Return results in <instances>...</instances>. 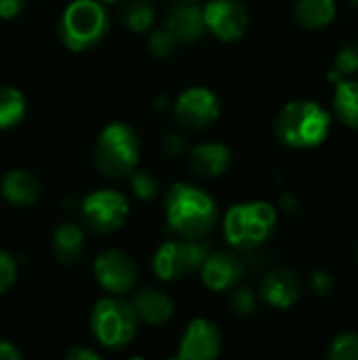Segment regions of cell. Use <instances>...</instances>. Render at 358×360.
<instances>
[{
    "instance_id": "obj_1",
    "label": "cell",
    "mask_w": 358,
    "mask_h": 360,
    "mask_svg": "<svg viewBox=\"0 0 358 360\" xmlns=\"http://www.w3.org/2000/svg\"><path fill=\"white\" fill-rule=\"evenodd\" d=\"M165 215L169 228L186 240H200L217 221L215 200L200 188L175 184L165 196Z\"/></svg>"
},
{
    "instance_id": "obj_2",
    "label": "cell",
    "mask_w": 358,
    "mask_h": 360,
    "mask_svg": "<svg viewBox=\"0 0 358 360\" xmlns=\"http://www.w3.org/2000/svg\"><path fill=\"white\" fill-rule=\"evenodd\" d=\"M331 118L314 101L298 99L287 103L276 116L274 129L285 146L291 148H314L329 135Z\"/></svg>"
},
{
    "instance_id": "obj_3",
    "label": "cell",
    "mask_w": 358,
    "mask_h": 360,
    "mask_svg": "<svg viewBox=\"0 0 358 360\" xmlns=\"http://www.w3.org/2000/svg\"><path fill=\"white\" fill-rule=\"evenodd\" d=\"M274 226L276 209L262 200L234 205L224 219L226 240L241 251L260 247L274 232Z\"/></svg>"
},
{
    "instance_id": "obj_4",
    "label": "cell",
    "mask_w": 358,
    "mask_h": 360,
    "mask_svg": "<svg viewBox=\"0 0 358 360\" xmlns=\"http://www.w3.org/2000/svg\"><path fill=\"white\" fill-rule=\"evenodd\" d=\"M108 32V13L99 0H72L61 19L59 36L70 51L95 46Z\"/></svg>"
},
{
    "instance_id": "obj_5",
    "label": "cell",
    "mask_w": 358,
    "mask_h": 360,
    "mask_svg": "<svg viewBox=\"0 0 358 360\" xmlns=\"http://www.w3.org/2000/svg\"><path fill=\"white\" fill-rule=\"evenodd\" d=\"M139 160V137L127 122L108 124L95 143V165L108 177L131 175Z\"/></svg>"
},
{
    "instance_id": "obj_6",
    "label": "cell",
    "mask_w": 358,
    "mask_h": 360,
    "mask_svg": "<svg viewBox=\"0 0 358 360\" xmlns=\"http://www.w3.org/2000/svg\"><path fill=\"white\" fill-rule=\"evenodd\" d=\"M137 314L129 302L103 297L91 314V329L106 348H124L135 338Z\"/></svg>"
},
{
    "instance_id": "obj_7",
    "label": "cell",
    "mask_w": 358,
    "mask_h": 360,
    "mask_svg": "<svg viewBox=\"0 0 358 360\" xmlns=\"http://www.w3.org/2000/svg\"><path fill=\"white\" fill-rule=\"evenodd\" d=\"M209 245L198 240H173L158 247L152 268L160 281H177L186 272H192L203 266L209 255Z\"/></svg>"
},
{
    "instance_id": "obj_8",
    "label": "cell",
    "mask_w": 358,
    "mask_h": 360,
    "mask_svg": "<svg viewBox=\"0 0 358 360\" xmlns=\"http://www.w3.org/2000/svg\"><path fill=\"white\" fill-rule=\"evenodd\" d=\"M80 213L89 230L97 234H110L122 228L127 221L129 202L116 190H97L82 200Z\"/></svg>"
},
{
    "instance_id": "obj_9",
    "label": "cell",
    "mask_w": 358,
    "mask_h": 360,
    "mask_svg": "<svg viewBox=\"0 0 358 360\" xmlns=\"http://www.w3.org/2000/svg\"><path fill=\"white\" fill-rule=\"evenodd\" d=\"M173 116L186 129H207L219 116V101L213 91L205 86H192L175 99Z\"/></svg>"
},
{
    "instance_id": "obj_10",
    "label": "cell",
    "mask_w": 358,
    "mask_h": 360,
    "mask_svg": "<svg viewBox=\"0 0 358 360\" xmlns=\"http://www.w3.org/2000/svg\"><path fill=\"white\" fill-rule=\"evenodd\" d=\"M95 278L110 293H129L137 283L135 262L118 249H108L95 259Z\"/></svg>"
},
{
    "instance_id": "obj_11",
    "label": "cell",
    "mask_w": 358,
    "mask_h": 360,
    "mask_svg": "<svg viewBox=\"0 0 358 360\" xmlns=\"http://www.w3.org/2000/svg\"><path fill=\"white\" fill-rule=\"evenodd\" d=\"M203 15L207 30L224 42L238 40L249 25V15L241 0H211Z\"/></svg>"
},
{
    "instance_id": "obj_12",
    "label": "cell",
    "mask_w": 358,
    "mask_h": 360,
    "mask_svg": "<svg viewBox=\"0 0 358 360\" xmlns=\"http://www.w3.org/2000/svg\"><path fill=\"white\" fill-rule=\"evenodd\" d=\"M222 350V333L207 319H194L179 344V360H213Z\"/></svg>"
},
{
    "instance_id": "obj_13",
    "label": "cell",
    "mask_w": 358,
    "mask_h": 360,
    "mask_svg": "<svg viewBox=\"0 0 358 360\" xmlns=\"http://www.w3.org/2000/svg\"><path fill=\"white\" fill-rule=\"evenodd\" d=\"M245 274V264L232 253H209L200 266V276L207 289L226 291L234 287Z\"/></svg>"
},
{
    "instance_id": "obj_14",
    "label": "cell",
    "mask_w": 358,
    "mask_h": 360,
    "mask_svg": "<svg viewBox=\"0 0 358 360\" xmlns=\"http://www.w3.org/2000/svg\"><path fill=\"white\" fill-rule=\"evenodd\" d=\"M165 27L177 38V42H198L207 30L203 8L194 2H181L169 11Z\"/></svg>"
},
{
    "instance_id": "obj_15",
    "label": "cell",
    "mask_w": 358,
    "mask_h": 360,
    "mask_svg": "<svg viewBox=\"0 0 358 360\" xmlns=\"http://www.w3.org/2000/svg\"><path fill=\"white\" fill-rule=\"evenodd\" d=\"M262 297L268 306L285 310L295 304L300 297V278L291 270H272L262 283Z\"/></svg>"
},
{
    "instance_id": "obj_16",
    "label": "cell",
    "mask_w": 358,
    "mask_h": 360,
    "mask_svg": "<svg viewBox=\"0 0 358 360\" xmlns=\"http://www.w3.org/2000/svg\"><path fill=\"white\" fill-rule=\"evenodd\" d=\"M230 160H232V154L224 143L196 146V148H192V152L188 156L190 169L203 177H217V175L226 173V169L230 167Z\"/></svg>"
},
{
    "instance_id": "obj_17",
    "label": "cell",
    "mask_w": 358,
    "mask_h": 360,
    "mask_svg": "<svg viewBox=\"0 0 358 360\" xmlns=\"http://www.w3.org/2000/svg\"><path fill=\"white\" fill-rule=\"evenodd\" d=\"M133 310L150 325H165L173 316V302L158 289H143L133 297Z\"/></svg>"
},
{
    "instance_id": "obj_18",
    "label": "cell",
    "mask_w": 358,
    "mask_h": 360,
    "mask_svg": "<svg viewBox=\"0 0 358 360\" xmlns=\"http://www.w3.org/2000/svg\"><path fill=\"white\" fill-rule=\"evenodd\" d=\"M2 194L13 205H32L40 196V181L34 173L17 169L2 179Z\"/></svg>"
},
{
    "instance_id": "obj_19",
    "label": "cell",
    "mask_w": 358,
    "mask_h": 360,
    "mask_svg": "<svg viewBox=\"0 0 358 360\" xmlns=\"http://www.w3.org/2000/svg\"><path fill=\"white\" fill-rule=\"evenodd\" d=\"M53 251L59 264H76L84 251V234L76 224H61L53 234Z\"/></svg>"
},
{
    "instance_id": "obj_20",
    "label": "cell",
    "mask_w": 358,
    "mask_h": 360,
    "mask_svg": "<svg viewBox=\"0 0 358 360\" xmlns=\"http://www.w3.org/2000/svg\"><path fill=\"white\" fill-rule=\"evenodd\" d=\"M295 17L308 30L325 27L335 17V0H298Z\"/></svg>"
},
{
    "instance_id": "obj_21",
    "label": "cell",
    "mask_w": 358,
    "mask_h": 360,
    "mask_svg": "<svg viewBox=\"0 0 358 360\" xmlns=\"http://www.w3.org/2000/svg\"><path fill=\"white\" fill-rule=\"evenodd\" d=\"M335 112L340 120L352 129H358V80H340L335 99H333Z\"/></svg>"
},
{
    "instance_id": "obj_22",
    "label": "cell",
    "mask_w": 358,
    "mask_h": 360,
    "mask_svg": "<svg viewBox=\"0 0 358 360\" xmlns=\"http://www.w3.org/2000/svg\"><path fill=\"white\" fill-rule=\"evenodd\" d=\"M25 116V97L15 86H0V129L19 124Z\"/></svg>"
},
{
    "instance_id": "obj_23",
    "label": "cell",
    "mask_w": 358,
    "mask_h": 360,
    "mask_svg": "<svg viewBox=\"0 0 358 360\" xmlns=\"http://www.w3.org/2000/svg\"><path fill=\"white\" fill-rule=\"evenodd\" d=\"M154 19H156V11H154V4L148 2V0H131L122 8V21L133 32H146V30H150L152 23H154Z\"/></svg>"
},
{
    "instance_id": "obj_24",
    "label": "cell",
    "mask_w": 358,
    "mask_h": 360,
    "mask_svg": "<svg viewBox=\"0 0 358 360\" xmlns=\"http://www.w3.org/2000/svg\"><path fill=\"white\" fill-rule=\"evenodd\" d=\"M331 360H358V335L357 333H342L333 340L329 354Z\"/></svg>"
},
{
    "instance_id": "obj_25",
    "label": "cell",
    "mask_w": 358,
    "mask_h": 360,
    "mask_svg": "<svg viewBox=\"0 0 358 360\" xmlns=\"http://www.w3.org/2000/svg\"><path fill=\"white\" fill-rule=\"evenodd\" d=\"M177 38L167 30V27H162V30H156L152 36H150V40H148V49H150V53L154 55V57H158V59H167L175 49H177Z\"/></svg>"
},
{
    "instance_id": "obj_26",
    "label": "cell",
    "mask_w": 358,
    "mask_h": 360,
    "mask_svg": "<svg viewBox=\"0 0 358 360\" xmlns=\"http://www.w3.org/2000/svg\"><path fill=\"white\" fill-rule=\"evenodd\" d=\"M358 70V40H352L342 46V51L335 57V72L342 76L354 74Z\"/></svg>"
},
{
    "instance_id": "obj_27",
    "label": "cell",
    "mask_w": 358,
    "mask_h": 360,
    "mask_svg": "<svg viewBox=\"0 0 358 360\" xmlns=\"http://www.w3.org/2000/svg\"><path fill=\"white\" fill-rule=\"evenodd\" d=\"M131 188H133V192H135V196L137 198H141V200H150V198H154V194H156V190H158V184H156V179L150 175V173H131Z\"/></svg>"
},
{
    "instance_id": "obj_28",
    "label": "cell",
    "mask_w": 358,
    "mask_h": 360,
    "mask_svg": "<svg viewBox=\"0 0 358 360\" xmlns=\"http://www.w3.org/2000/svg\"><path fill=\"white\" fill-rule=\"evenodd\" d=\"M17 278V262L11 253L0 251V293L8 291Z\"/></svg>"
},
{
    "instance_id": "obj_29",
    "label": "cell",
    "mask_w": 358,
    "mask_h": 360,
    "mask_svg": "<svg viewBox=\"0 0 358 360\" xmlns=\"http://www.w3.org/2000/svg\"><path fill=\"white\" fill-rule=\"evenodd\" d=\"M232 306L238 314L243 316H249L253 314L255 310V297H253V291L251 289H238L234 295H232Z\"/></svg>"
},
{
    "instance_id": "obj_30",
    "label": "cell",
    "mask_w": 358,
    "mask_h": 360,
    "mask_svg": "<svg viewBox=\"0 0 358 360\" xmlns=\"http://www.w3.org/2000/svg\"><path fill=\"white\" fill-rule=\"evenodd\" d=\"M312 289H314L319 295H327V293L333 289V278H331V274H327V272H314V274H312Z\"/></svg>"
},
{
    "instance_id": "obj_31",
    "label": "cell",
    "mask_w": 358,
    "mask_h": 360,
    "mask_svg": "<svg viewBox=\"0 0 358 360\" xmlns=\"http://www.w3.org/2000/svg\"><path fill=\"white\" fill-rule=\"evenodd\" d=\"M186 150V143L179 135H167L165 137V152L171 154V156H177Z\"/></svg>"
},
{
    "instance_id": "obj_32",
    "label": "cell",
    "mask_w": 358,
    "mask_h": 360,
    "mask_svg": "<svg viewBox=\"0 0 358 360\" xmlns=\"http://www.w3.org/2000/svg\"><path fill=\"white\" fill-rule=\"evenodd\" d=\"M21 6H23V0H0V17L11 19L21 11Z\"/></svg>"
},
{
    "instance_id": "obj_33",
    "label": "cell",
    "mask_w": 358,
    "mask_h": 360,
    "mask_svg": "<svg viewBox=\"0 0 358 360\" xmlns=\"http://www.w3.org/2000/svg\"><path fill=\"white\" fill-rule=\"evenodd\" d=\"M65 359L68 360H97L99 359V354H95V352H91V350H87V348H72V350H68Z\"/></svg>"
},
{
    "instance_id": "obj_34",
    "label": "cell",
    "mask_w": 358,
    "mask_h": 360,
    "mask_svg": "<svg viewBox=\"0 0 358 360\" xmlns=\"http://www.w3.org/2000/svg\"><path fill=\"white\" fill-rule=\"evenodd\" d=\"M21 352L11 344V342H2L0 340V360H19Z\"/></svg>"
},
{
    "instance_id": "obj_35",
    "label": "cell",
    "mask_w": 358,
    "mask_h": 360,
    "mask_svg": "<svg viewBox=\"0 0 358 360\" xmlns=\"http://www.w3.org/2000/svg\"><path fill=\"white\" fill-rule=\"evenodd\" d=\"M281 205H283L287 211H293V209L298 207V205H295V200H293L291 196H283V198H281Z\"/></svg>"
},
{
    "instance_id": "obj_36",
    "label": "cell",
    "mask_w": 358,
    "mask_h": 360,
    "mask_svg": "<svg viewBox=\"0 0 358 360\" xmlns=\"http://www.w3.org/2000/svg\"><path fill=\"white\" fill-rule=\"evenodd\" d=\"M99 2H106V4H114V2H118V0H99Z\"/></svg>"
},
{
    "instance_id": "obj_37",
    "label": "cell",
    "mask_w": 358,
    "mask_h": 360,
    "mask_svg": "<svg viewBox=\"0 0 358 360\" xmlns=\"http://www.w3.org/2000/svg\"><path fill=\"white\" fill-rule=\"evenodd\" d=\"M179 2H196V0H179Z\"/></svg>"
},
{
    "instance_id": "obj_38",
    "label": "cell",
    "mask_w": 358,
    "mask_h": 360,
    "mask_svg": "<svg viewBox=\"0 0 358 360\" xmlns=\"http://www.w3.org/2000/svg\"><path fill=\"white\" fill-rule=\"evenodd\" d=\"M352 2H354V4H357V6H358V0H352Z\"/></svg>"
},
{
    "instance_id": "obj_39",
    "label": "cell",
    "mask_w": 358,
    "mask_h": 360,
    "mask_svg": "<svg viewBox=\"0 0 358 360\" xmlns=\"http://www.w3.org/2000/svg\"><path fill=\"white\" fill-rule=\"evenodd\" d=\"M357 257H358V249H357Z\"/></svg>"
}]
</instances>
